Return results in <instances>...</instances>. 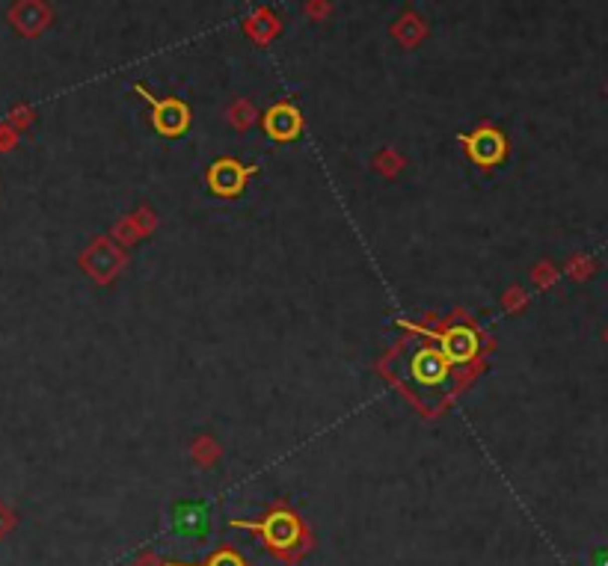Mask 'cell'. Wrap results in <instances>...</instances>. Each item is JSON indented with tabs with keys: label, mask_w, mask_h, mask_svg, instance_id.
<instances>
[{
	"label": "cell",
	"mask_w": 608,
	"mask_h": 566,
	"mask_svg": "<svg viewBox=\"0 0 608 566\" xmlns=\"http://www.w3.org/2000/svg\"><path fill=\"white\" fill-rule=\"evenodd\" d=\"M169 528H172V534L181 536V539H205L208 531H211V510H208V504L199 501V498L178 501L172 507Z\"/></svg>",
	"instance_id": "cell-1"
},
{
	"label": "cell",
	"mask_w": 608,
	"mask_h": 566,
	"mask_svg": "<svg viewBox=\"0 0 608 566\" xmlns=\"http://www.w3.org/2000/svg\"><path fill=\"white\" fill-rule=\"evenodd\" d=\"M413 374L418 382H439L445 377V353L436 350H421L413 359Z\"/></svg>",
	"instance_id": "cell-2"
},
{
	"label": "cell",
	"mask_w": 608,
	"mask_h": 566,
	"mask_svg": "<svg viewBox=\"0 0 608 566\" xmlns=\"http://www.w3.org/2000/svg\"><path fill=\"white\" fill-rule=\"evenodd\" d=\"M469 152H472V158L478 160V163H493V160L502 155V139H499V133H493V130H480L478 136H472Z\"/></svg>",
	"instance_id": "cell-3"
},
{
	"label": "cell",
	"mask_w": 608,
	"mask_h": 566,
	"mask_svg": "<svg viewBox=\"0 0 608 566\" xmlns=\"http://www.w3.org/2000/svg\"><path fill=\"white\" fill-rule=\"evenodd\" d=\"M267 127H270V133H273V136H291V133H297L300 119H297V113H294L291 107H279V110H273V113H270Z\"/></svg>",
	"instance_id": "cell-4"
},
{
	"label": "cell",
	"mask_w": 608,
	"mask_h": 566,
	"mask_svg": "<svg viewBox=\"0 0 608 566\" xmlns=\"http://www.w3.org/2000/svg\"><path fill=\"white\" fill-rule=\"evenodd\" d=\"M187 125V110L184 107H178V104H163L158 107V127L163 130H169V133H178L181 127Z\"/></svg>",
	"instance_id": "cell-5"
},
{
	"label": "cell",
	"mask_w": 608,
	"mask_h": 566,
	"mask_svg": "<svg viewBox=\"0 0 608 566\" xmlns=\"http://www.w3.org/2000/svg\"><path fill=\"white\" fill-rule=\"evenodd\" d=\"M240 178H244V172H240L234 163H220V166L214 169V175H211L214 187L220 190V193H231V190H237L240 187Z\"/></svg>",
	"instance_id": "cell-6"
},
{
	"label": "cell",
	"mask_w": 608,
	"mask_h": 566,
	"mask_svg": "<svg viewBox=\"0 0 608 566\" xmlns=\"http://www.w3.org/2000/svg\"><path fill=\"white\" fill-rule=\"evenodd\" d=\"M445 353L451 359H469L475 353V338L466 332V329H457L445 338Z\"/></svg>",
	"instance_id": "cell-7"
},
{
	"label": "cell",
	"mask_w": 608,
	"mask_h": 566,
	"mask_svg": "<svg viewBox=\"0 0 608 566\" xmlns=\"http://www.w3.org/2000/svg\"><path fill=\"white\" fill-rule=\"evenodd\" d=\"M267 536H270L273 542L285 545V542H291V539L297 536V525L291 522L288 516H279V519H270V525H267Z\"/></svg>",
	"instance_id": "cell-8"
},
{
	"label": "cell",
	"mask_w": 608,
	"mask_h": 566,
	"mask_svg": "<svg viewBox=\"0 0 608 566\" xmlns=\"http://www.w3.org/2000/svg\"><path fill=\"white\" fill-rule=\"evenodd\" d=\"M211 566H240V560H237V557H231V554H217Z\"/></svg>",
	"instance_id": "cell-9"
}]
</instances>
